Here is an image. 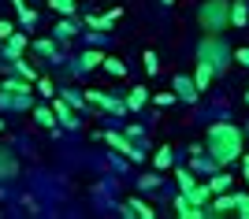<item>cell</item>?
I'll list each match as a JSON object with an SVG mask.
<instances>
[{"mask_svg":"<svg viewBox=\"0 0 249 219\" xmlns=\"http://www.w3.org/2000/svg\"><path fill=\"white\" fill-rule=\"evenodd\" d=\"M205 149L212 152L216 167H231V164H238L242 152H246V137H242V126H234V123H208Z\"/></svg>","mask_w":249,"mask_h":219,"instance_id":"cell-1","label":"cell"},{"mask_svg":"<svg viewBox=\"0 0 249 219\" xmlns=\"http://www.w3.org/2000/svg\"><path fill=\"white\" fill-rule=\"evenodd\" d=\"M197 22L205 34H223L231 26V0H205L197 11Z\"/></svg>","mask_w":249,"mask_h":219,"instance_id":"cell-2","label":"cell"},{"mask_svg":"<svg viewBox=\"0 0 249 219\" xmlns=\"http://www.w3.org/2000/svg\"><path fill=\"white\" fill-rule=\"evenodd\" d=\"M197 60L212 63L216 71H227V63L234 60V52L227 49V41H223V34H205L197 41Z\"/></svg>","mask_w":249,"mask_h":219,"instance_id":"cell-3","label":"cell"},{"mask_svg":"<svg viewBox=\"0 0 249 219\" xmlns=\"http://www.w3.org/2000/svg\"><path fill=\"white\" fill-rule=\"evenodd\" d=\"M0 104L30 108V104H34V82H30V78H22V74L4 78V85H0Z\"/></svg>","mask_w":249,"mask_h":219,"instance_id":"cell-4","label":"cell"},{"mask_svg":"<svg viewBox=\"0 0 249 219\" xmlns=\"http://www.w3.org/2000/svg\"><path fill=\"white\" fill-rule=\"evenodd\" d=\"M104 141H108L115 152H123L130 164H142V160H145V149H138V145H134V137H123L119 130H104Z\"/></svg>","mask_w":249,"mask_h":219,"instance_id":"cell-5","label":"cell"},{"mask_svg":"<svg viewBox=\"0 0 249 219\" xmlns=\"http://www.w3.org/2000/svg\"><path fill=\"white\" fill-rule=\"evenodd\" d=\"M171 89H175V93H178V101H186V104H197V97H201L197 78H194V74H182V71H178L175 78H171Z\"/></svg>","mask_w":249,"mask_h":219,"instance_id":"cell-6","label":"cell"},{"mask_svg":"<svg viewBox=\"0 0 249 219\" xmlns=\"http://www.w3.org/2000/svg\"><path fill=\"white\" fill-rule=\"evenodd\" d=\"M52 108H56V119H60L67 130H78V126H82V119H78V108H71L63 97H52Z\"/></svg>","mask_w":249,"mask_h":219,"instance_id":"cell-7","label":"cell"},{"mask_svg":"<svg viewBox=\"0 0 249 219\" xmlns=\"http://www.w3.org/2000/svg\"><path fill=\"white\" fill-rule=\"evenodd\" d=\"M175 216H178V219H201V216H208V208L194 204L186 193H178V197H175Z\"/></svg>","mask_w":249,"mask_h":219,"instance_id":"cell-8","label":"cell"},{"mask_svg":"<svg viewBox=\"0 0 249 219\" xmlns=\"http://www.w3.org/2000/svg\"><path fill=\"white\" fill-rule=\"evenodd\" d=\"M216 67H212V63H205V60H197V63H194V78H197V89H201V93H208V85H212V82H216Z\"/></svg>","mask_w":249,"mask_h":219,"instance_id":"cell-9","label":"cell"},{"mask_svg":"<svg viewBox=\"0 0 249 219\" xmlns=\"http://www.w3.org/2000/svg\"><path fill=\"white\" fill-rule=\"evenodd\" d=\"M26 45H30V37H26V34H15L11 41L0 45V49H4V60H19V56L26 52Z\"/></svg>","mask_w":249,"mask_h":219,"instance_id":"cell-10","label":"cell"},{"mask_svg":"<svg viewBox=\"0 0 249 219\" xmlns=\"http://www.w3.org/2000/svg\"><path fill=\"white\" fill-rule=\"evenodd\" d=\"M234 204H238V197H234V193H216V201H212V212H208V216H231V212H234Z\"/></svg>","mask_w":249,"mask_h":219,"instance_id":"cell-11","label":"cell"},{"mask_svg":"<svg viewBox=\"0 0 249 219\" xmlns=\"http://www.w3.org/2000/svg\"><path fill=\"white\" fill-rule=\"evenodd\" d=\"M104 60H108V56H104L101 49H86V52L78 56V67H82V71H97V67H104Z\"/></svg>","mask_w":249,"mask_h":219,"instance_id":"cell-12","label":"cell"},{"mask_svg":"<svg viewBox=\"0 0 249 219\" xmlns=\"http://www.w3.org/2000/svg\"><path fill=\"white\" fill-rule=\"evenodd\" d=\"M34 123L45 126V130H52V126L60 123V119H56V108H52V104H37V108H34Z\"/></svg>","mask_w":249,"mask_h":219,"instance_id":"cell-13","label":"cell"},{"mask_svg":"<svg viewBox=\"0 0 249 219\" xmlns=\"http://www.w3.org/2000/svg\"><path fill=\"white\" fill-rule=\"evenodd\" d=\"M19 175V160L11 156L8 149H0V182H4V178H15Z\"/></svg>","mask_w":249,"mask_h":219,"instance_id":"cell-14","label":"cell"},{"mask_svg":"<svg viewBox=\"0 0 249 219\" xmlns=\"http://www.w3.org/2000/svg\"><path fill=\"white\" fill-rule=\"evenodd\" d=\"M11 8L19 11V26H22V30H30V26H37V11H34V8H26L22 0H11Z\"/></svg>","mask_w":249,"mask_h":219,"instance_id":"cell-15","label":"cell"},{"mask_svg":"<svg viewBox=\"0 0 249 219\" xmlns=\"http://www.w3.org/2000/svg\"><path fill=\"white\" fill-rule=\"evenodd\" d=\"M145 104H149V89L145 85H134V89L126 93V108H130V112H142Z\"/></svg>","mask_w":249,"mask_h":219,"instance_id":"cell-16","label":"cell"},{"mask_svg":"<svg viewBox=\"0 0 249 219\" xmlns=\"http://www.w3.org/2000/svg\"><path fill=\"white\" fill-rule=\"evenodd\" d=\"M82 22L89 26V30H101V34H108V30L115 26V19H112V15H97V11H89V15H86Z\"/></svg>","mask_w":249,"mask_h":219,"instance_id":"cell-17","label":"cell"},{"mask_svg":"<svg viewBox=\"0 0 249 219\" xmlns=\"http://www.w3.org/2000/svg\"><path fill=\"white\" fill-rule=\"evenodd\" d=\"M52 37H56V41H71V37H78V26H74V22H56V26H52Z\"/></svg>","mask_w":249,"mask_h":219,"instance_id":"cell-18","label":"cell"},{"mask_svg":"<svg viewBox=\"0 0 249 219\" xmlns=\"http://www.w3.org/2000/svg\"><path fill=\"white\" fill-rule=\"evenodd\" d=\"M175 182H178V189H182V193H190V189L197 186V178H194V171H182V167H175Z\"/></svg>","mask_w":249,"mask_h":219,"instance_id":"cell-19","label":"cell"},{"mask_svg":"<svg viewBox=\"0 0 249 219\" xmlns=\"http://www.w3.org/2000/svg\"><path fill=\"white\" fill-rule=\"evenodd\" d=\"M231 182H234V178H231V175H223V171H219V175H212V182H208L212 197H216V193H227V189H231Z\"/></svg>","mask_w":249,"mask_h":219,"instance_id":"cell-20","label":"cell"},{"mask_svg":"<svg viewBox=\"0 0 249 219\" xmlns=\"http://www.w3.org/2000/svg\"><path fill=\"white\" fill-rule=\"evenodd\" d=\"M186 197L194 201V204H201V208H205V204H208V197H212V189H208V182H205V186H201V182H197V186L190 189Z\"/></svg>","mask_w":249,"mask_h":219,"instance_id":"cell-21","label":"cell"},{"mask_svg":"<svg viewBox=\"0 0 249 219\" xmlns=\"http://www.w3.org/2000/svg\"><path fill=\"white\" fill-rule=\"evenodd\" d=\"M153 167H156V171H167V167H171V149H167V145H160L153 152Z\"/></svg>","mask_w":249,"mask_h":219,"instance_id":"cell-22","label":"cell"},{"mask_svg":"<svg viewBox=\"0 0 249 219\" xmlns=\"http://www.w3.org/2000/svg\"><path fill=\"white\" fill-rule=\"evenodd\" d=\"M11 67H15V74H22V78H30V82H37V71H34V63H26L19 56V60H11Z\"/></svg>","mask_w":249,"mask_h":219,"instance_id":"cell-23","label":"cell"},{"mask_svg":"<svg viewBox=\"0 0 249 219\" xmlns=\"http://www.w3.org/2000/svg\"><path fill=\"white\" fill-rule=\"evenodd\" d=\"M52 11H60V15H74L78 11V0H49Z\"/></svg>","mask_w":249,"mask_h":219,"instance_id":"cell-24","label":"cell"},{"mask_svg":"<svg viewBox=\"0 0 249 219\" xmlns=\"http://www.w3.org/2000/svg\"><path fill=\"white\" fill-rule=\"evenodd\" d=\"M63 101H67L71 108H78V112L89 104V101H86V93H78V89H63Z\"/></svg>","mask_w":249,"mask_h":219,"instance_id":"cell-25","label":"cell"},{"mask_svg":"<svg viewBox=\"0 0 249 219\" xmlns=\"http://www.w3.org/2000/svg\"><path fill=\"white\" fill-rule=\"evenodd\" d=\"M104 71L115 74V78H126V63H123V60H115V56H108V60H104Z\"/></svg>","mask_w":249,"mask_h":219,"instance_id":"cell-26","label":"cell"},{"mask_svg":"<svg viewBox=\"0 0 249 219\" xmlns=\"http://www.w3.org/2000/svg\"><path fill=\"white\" fill-rule=\"evenodd\" d=\"M249 22V11L242 4H231V26H246Z\"/></svg>","mask_w":249,"mask_h":219,"instance_id":"cell-27","label":"cell"},{"mask_svg":"<svg viewBox=\"0 0 249 219\" xmlns=\"http://www.w3.org/2000/svg\"><path fill=\"white\" fill-rule=\"evenodd\" d=\"M34 52L52 56V60H56V41H49V37H37V41H34Z\"/></svg>","mask_w":249,"mask_h":219,"instance_id":"cell-28","label":"cell"},{"mask_svg":"<svg viewBox=\"0 0 249 219\" xmlns=\"http://www.w3.org/2000/svg\"><path fill=\"white\" fill-rule=\"evenodd\" d=\"M15 34H19V26H15V22H11V19H0V45L11 41Z\"/></svg>","mask_w":249,"mask_h":219,"instance_id":"cell-29","label":"cell"},{"mask_svg":"<svg viewBox=\"0 0 249 219\" xmlns=\"http://www.w3.org/2000/svg\"><path fill=\"white\" fill-rule=\"evenodd\" d=\"M130 208H134V216H138V219H153V216H156V212H153V208H149L145 201H138V197H134V201H130Z\"/></svg>","mask_w":249,"mask_h":219,"instance_id":"cell-30","label":"cell"},{"mask_svg":"<svg viewBox=\"0 0 249 219\" xmlns=\"http://www.w3.org/2000/svg\"><path fill=\"white\" fill-rule=\"evenodd\" d=\"M142 63H145V71H149V74H160V56H156L153 49H149V52L142 56Z\"/></svg>","mask_w":249,"mask_h":219,"instance_id":"cell-31","label":"cell"},{"mask_svg":"<svg viewBox=\"0 0 249 219\" xmlns=\"http://www.w3.org/2000/svg\"><path fill=\"white\" fill-rule=\"evenodd\" d=\"M175 101H178L175 89H171V93H153V104L156 108H167V104H175Z\"/></svg>","mask_w":249,"mask_h":219,"instance_id":"cell-32","label":"cell"},{"mask_svg":"<svg viewBox=\"0 0 249 219\" xmlns=\"http://www.w3.org/2000/svg\"><path fill=\"white\" fill-rule=\"evenodd\" d=\"M160 182H164V178L156 175V171H149V175H142V182H138V189H156V186H160Z\"/></svg>","mask_w":249,"mask_h":219,"instance_id":"cell-33","label":"cell"},{"mask_svg":"<svg viewBox=\"0 0 249 219\" xmlns=\"http://www.w3.org/2000/svg\"><path fill=\"white\" fill-rule=\"evenodd\" d=\"M234 197H238V204H234V216L249 219V193H234Z\"/></svg>","mask_w":249,"mask_h":219,"instance_id":"cell-34","label":"cell"},{"mask_svg":"<svg viewBox=\"0 0 249 219\" xmlns=\"http://www.w3.org/2000/svg\"><path fill=\"white\" fill-rule=\"evenodd\" d=\"M37 89H41V97H49V101L56 97V89H52V82H49V78H37Z\"/></svg>","mask_w":249,"mask_h":219,"instance_id":"cell-35","label":"cell"},{"mask_svg":"<svg viewBox=\"0 0 249 219\" xmlns=\"http://www.w3.org/2000/svg\"><path fill=\"white\" fill-rule=\"evenodd\" d=\"M234 60H238V63H242V67H249V45H242L238 52H234Z\"/></svg>","mask_w":249,"mask_h":219,"instance_id":"cell-36","label":"cell"},{"mask_svg":"<svg viewBox=\"0 0 249 219\" xmlns=\"http://www.w3.org/2000/svg\"><path fill=\"white\" fill-rule=\"evenodd\" d=\"M126 137H134V141H142V137H145V130H142V126H134V123H130V126H126Z\"/></svg>","mask_w":249,"mask_h":219,"instance_id":"cell-37","label":"cell"},{"mask_svg":"<svg viewBox=\"0 0 249 219\" xmlns=\"http://www.w3.org/2000/svg\"><path fill=\"white\" fill-rule=\"evenodd\" d=\"M242 167H249V152H242Z\"/></svg>","mask_w":249,"mask_h":219,"instance_id":"cell-38","label":"cell"},{"mask_svg":"<svg viewBox=\"0 0 249 219\" xmlns=\"http://www.w3.org/2000/svg\"><path fill=\"white\" fill-rule=\"evenodd\" d=\"M246 186H249V167H246Z\"/></svg>","mask_w":249,"mask_h":219,"instance_id":"cell-39","label":"cell"},{"mask_svg":"<svg viewBox=\"0 0 249 219\" xmlns=\"http://www.w3.org/2000/svg\"><path fill=\"white\" fill-rule=\"evenodd\" d=\"M160 4H175V0H160Z\"/></svg>","mask_w":249,"mask_h":219,"instance_id":"cell-40","label":"cell"},{"mask_svg":"<svg viewBox=\"0 0 249 219\" xmlns=\"http://www.w3.org/2000/svg\"><path fill=\"white\" fill-rule=\"evenodd\" d=\"M246 104H249V89H246Z\"/></svg>","mask_w":249,"mask_h":219,"instance_id":"cell-41","label":"cell"},{"mask_svg":"<svg viewBox=\"0 0 249 219\" xmlns=\"http://www.w3.org/2000/svg\"><path fill=\"white\" fill-rule=\"evenodd\" d=\"M0 130H4V119H0Z\"/></svg>","mask_w":249,"mask_h":219,"instance_id":"cell-42","label":"cell"}]
</instances>
